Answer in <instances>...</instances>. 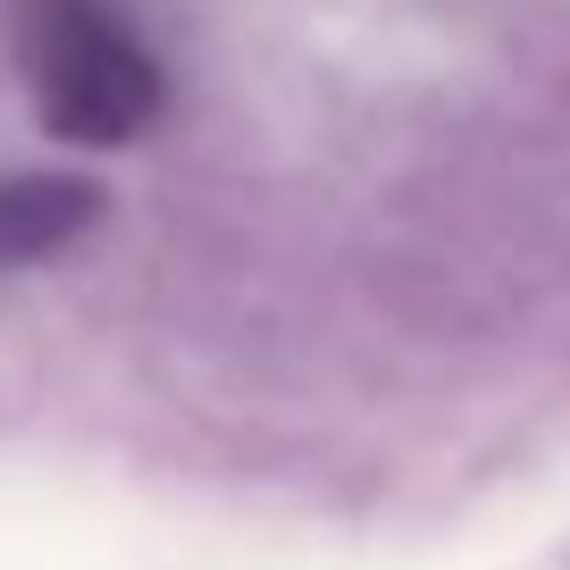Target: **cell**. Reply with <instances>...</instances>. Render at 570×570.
Listing matches in <instances>:
<instances>
[{"label":"cell","instance_id":"cell-2","mask_svg":"<svg viewBox=\"0 0 570 570\" xmlns=\"http://www.w3.org/2000/svg\"><path fill=\"white\" fill-rule=\"evenodd\" d=\"M101 227V185L68 168H18L0 177V268H35Z\"/></svg>","mask_w":570,"mask_h":570},{"label":"cell","instance_id":"cell-1","mask_svg":"<svg viewBox=\"0 0 570 570\" xmlns=\"http://www.w3.org/2000/svg\"><path fill=\"white\" fill-rule=\"evenodd\" d=\"M18 68L35 92V118L85 151H118L151 135L168 109V76L151 42L109 0H18Z\"/></svg>","mask_w":570,"mask_h":570}]
</instances>
